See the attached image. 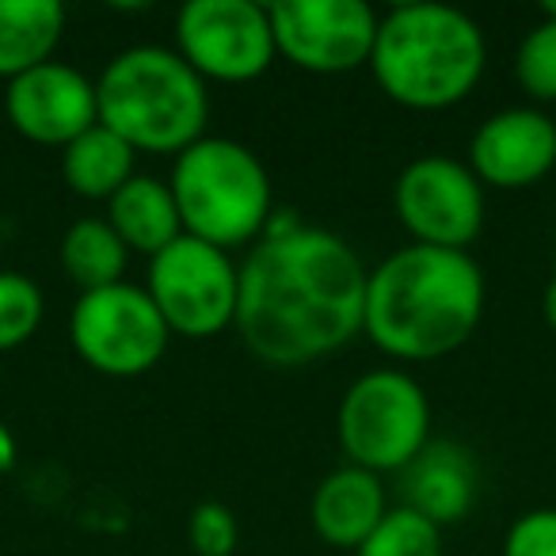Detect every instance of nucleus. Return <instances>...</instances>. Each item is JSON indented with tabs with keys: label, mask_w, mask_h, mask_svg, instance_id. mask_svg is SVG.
<instances>
[{
	"label": "nucleus",
	"mask_w": 556,
	"mask_h": 556,
	"mask_svg": "<svg viewBox=\"0 0 556 556\" xmlns=\"http://www.w3.org/2000/svg\"><path fill=\"white\" fill-rule=\"evenodd\" d=\"M366 278L343 237L298 217L275 222L240 263L232 328L260 363L309 366L363 332Z\"/></svg>",
	"instance_id": "nucleus-1"
},
{
	"label": "nucleus",
	"mask_w": 556,
	"mask_h": 556,
	"mask_svg": "<svg viewBox=\"0 0 556 556\" xmlns=\"http://www.w3.org/2000/svg\"><path fill=\"white\" fill-rule=\"evenodd\" d=\"M484 317V275L469 252L408 244L366 278L363 332L386 355L427 363L457 351Z\"/></svg>",
	"instance_id": "nucleus-2"
},
{
	"label": "nucleus",
	"mask_w": 556,
	"mask_h": 556,
	"mask_svg": "<svg viewBox=\"0 0 556 556\" xmlns=\"http://www.w3.org/2000/svg\"><path fill=\"white\" fill-rule=\"evenodd\" d=\"M370 70L401 108H454L484 73V35L450 4H401L381 20Z\"/></svg>",
	"instance_id": "nucleus-3"
},
{
	"label": "nucleus",
	"mask_w": 556,
	"mask_h": 556,
	"mask_svg": "<svg viewBox=\"0 0 556 556\" xmlns=\"http://www.w3.org/2000/svg\"><path fill=\"white\" fill-rule=\"evenodd\" d=\"M100 126L134 153H184L202 138L210 115L202 77L164 47L123 50L96 80Z\"/></svg>",
	"instance_id": "nucleus-4"
},
{
	"label": "nucleus",
	"mask_w": 556,
	"mask_h": 556,
	"mask_svg": "<svg viewBox=\"0 0 556 556\" xmlns=\"http://www.w3.org/2000/svg\"><path fill=\"white\" fill-rule=\"evenodd\" d=\"M184 237L222 252L255 244L270 222V176L260 156L232 138H199L172 168Z\"/></svg>",
	"instance_id": "nucleus-5"
},
{
	"label": "nucleus",
	"mask_w": 556,
	"mask_h": 556,
	"mask_svg": "<svg viewBox=\"0 0 556 556\" xmlns=\"http://www.w3.org/2000/svg\"><path fill=\"white\" fill-rule=\"evenodd\" d=\"M340 442L366 472L408 469L431 442V404L401 370L363 374L340 404Z\"/></svg>",
	"instance_id": "nucleus-6"
},
{
	"label": "nucleus",
	"mask_w": 556,
	"mask_h": 556,
	"mask_svg": "<svg viewBox=\"0 0 556 556\" xmlns=\"http://www.w3.org/2000/svg\"><path fill=\"white\" fill-rule=\"evenodd\" d=\"M70 336L73 351L108 378L149 374L164 358L172 340L149 290L130 287V282L80 294L70 317Z\"/></svg>",
	"instance_id": "nucleus-7"
},
{
	"label": "nucleus",
	"mask_w": 556,
	"mask_h": 556,
	"mask_svg": "<svg viewBox=\"0 0 556 556\" xmlns=\"http://www.w3.org/2000/svg\"><path fill=\"white\" fill-rule=\"evenodd\" d=\"M149 298L161 309L168 332L187 340H210L237 320L240 267L229 252L179 237L161 255L149 260Z\"/></svg>",
	"instance_id": "nucleus-8"
},
{
	"label": "nucleus",
	"mask_w": 556,
	"mask_h": 556,
	"mask_svg": "<svg viewBox=\"0 0 556 556\" xmlns=\"http://www.w3.org/2000/svg\"><path fill=\"white\" fill-rule=\"evenodd\" d=\"M176 54L202 80L244 85L275 62L270 12L252 0H191L176 16Z\"/></svg>",
	"instance_id": "nucleus-9"
},
{
	"label": "nucleus",
	"mask_w": 556,
	"mask_h": 556,
	"mask_svg": "<svg viewBox=\"0 0 556 556\" xmlns=\"http://www.w3.org/2000/svg\"><path fill=\"white\" fill-rule=\"evenodd\" d=\"M275 50L305 73L363 70L378 42V12L363 0H278L270 4Z\"/></svg>",
	"instance_id": "nucleus-10"
},
{
	"label": "nucleus",
	"mask_w": 556,
	"mask_h": 556,
	"mask_svg": "<svg viewBox=\"0 0 556 556\" xmlns=\"http://www.w3.org/2000/svg\"><path fill=\"white\" fill-rule=\"evenodd\" d=\"M396 217L416 244L465 252L484 229V187L450 156H419L396 179Z\"/></svg>",
	"instance_id": "nucleus-11"
},
{
	"label": "nucleus",
	"mask_w": 556,
	"mask_h": 556,
	"mask_svg": "<svg viewBox=\"0 0 556 556\" xmlns=\"http://www.w3.org/2000/svg\"><path fill=\"white\" fill-rule=\"evenodd\" d=\"M9 123L35 146L65 149L85 130L100 123L96 111V85L80 70L65 62L35 65L31 73L9 80L4 92Z\"/></svg>",
	"instance_id": "nucleus-12"
},
{
	"label": "nucleus",
	"mask_w": 556,
	"mask_h": 556,
	"mask_svg": "<svg viewBox=\"0 0 556 556\" xmlns=\"http://www.w3.org/2000/svg\"><path fill=\"white\" fill-rule=\"evenodd\" d=\"M469 161L480 187L488 184L495 191L533 187L556 164V123L533 108L500 111L472 134Z\"/></svg>",
	"instance_id": "nucleus-13"
},
{
	"label": "nucleus",
	"mask_w": 556,
	"mask_h": 556,
	"mask_svg": "<svg viewBox=\"0 0 556 556\" xmlns=\"http://www.w3.org/2000/svg\"><path fill=\"white\" fill-rule=\"evenodd\" d=\"M386 515V488L378 472H366L358 465L328 472L313 495V530L336 548H358Z\"/></svg>",
	"instance_id": "nucleus-14"
},
{
	"label": "nucleus",
	"mask_w": 556,
	"mask_h": 556,
	"mask_svg": "<svg viewBox=\"0 0 556 556\" xmlns=\"http://www.w3.org/2000/svg\"><path fill=\"white\" fill-rule=\"evenodd\" d=\"M408 477V503L404 507L424 515L427 522L446 526L469 515L477 495V469L472 457L454 442H427L416 462L404 469Z\"/></svg>",
	"instance_id": "nucleus-15"
},
{
	"label": "nucleus",
	"mask_w": 556,
	"mask_h": 556,
	"mask_svg": "<svg viewBox=\"0 0 556 556\" xmlns=\"http://www.w3.org/2000/svg\"><path fill=\"white\" fill-rule=\"evenodd\" d=\"M108 222L130 252H141L149 260L184 237V222H179L172 187L156 184L149 176H134L108 202Z\"/></svg>",
	"instance_id": "nucleus-16"
},
{
	"label": "nucleus",
	"mask_w": 556,
	"mask_h": 556,
	"mask_svg": "<svg viewBox=\"0 0 556 556\" xmlns=\"http://www.w3.org/2000/svg\"><path fill=\"white\" fill-rule=\"evenodd\" d=\"M62 35L65 9L58 0H0V77L16 80L54 62Z\"/></svg>",
	"instance_id": "nucleus-17"
},
{
	"label": "nucleus",
	"mask_w": 556,
	"mask_h": 556,
	"mask_svg": "<svg viewBox=\"0 0 556 556\" xmlns=\"http://www.w3.org/2000/svg\"><path fill=\"white\" fill-rule=\"evenodd\" d=\"M65 184L80 199H115L134 179V149L115 130L96 123L77 141H70L62 153Z\"/></svg>",
	"instance_id": "nucleus-18"
},
{
	"label": "nucleus",
	"mask_w": 556,
	"mask_h": 556,
	"mask_svg": "<svg viewBox=\"0 0 556 556\" xmlns=\"http://www.w3.org/2000/svg\"><path fill=\"white\" fill-rule=\"evenodd\" d=\"M126 252H130V248L118 240L111 222H100V217L77 222L62 240V263L85 294L88 290H103V287L123 282Z\"/></svg>",
	"instance_id": "nucleus-19"
},
{
	"label": "nucleus",
	"mask_w": 556,
	"mask_h": 556,
	"mask_svg": "<svg viewBox=\"0 0 556 556\" xmlns=\"http://www.w3.org/2000/svg\"><path fill=\"white\" fill-rule=\"evenodd\" d=\"M355 556H442V533L416 510L396 507L355 548Z\"/></svg>",
	"instance_id": "nucleus-20"
},
{
	"label": "nucleus",
	"mask_w": 556,
	"mask_h": 556,
	"mask_svg": "<svg viewBox=\"0 0 556 556\" xmlns=\"http://www.w3.org/2000/svg\"><path fill=\"white\" fill-rule=\"evenodd\" d=\"M42 290L27 275L0 270V351L24 348L42 325Z\"/></svg>",
	"instance_id": "nucleus-21"
},
{
	"label": "nucleus",
	"mask_w": 556,
	"mask_h": 556,
	"mask_svg": "<svg viewBox=\"0 0 556 556\" xmlns=\"http://www.w3.org/2000/svg\"><path fill=\"white\" fill-rule=\"evenodd\" d=\"M515 77L538 103L556 100V20H541L522 39L515 58Z\"/></svg>",
	"instance_id": "nucleus-22"
},
{
	"label": "nucleus",
	"mask_w": 556,
	"mask_h": 556,
	"mask_svg": "<svg viewBox=\"0 0 556 556\" xmlns=\"http://www.w3.org/2000/svg\"><path fill=\"white\" fill-rule=\"evenodd\" d=\"M187 538L199 556H232L237 553V518L222 503H199L187 522Z\"/></svg>",
	"instance_id": "nucleus-23"
},
{
	"label": "nucleus",
	"mask_w": 556,
	"mask_h": 556,
	"mask_svg": "<svg viewBox=\"0 0 556 556\" xmlns=\"http://www.w3.org/2000/svg\"><path fill=\"white\" fill-rule=\"evenodd\" d=\"M503 556H556V510L541 507L518 518L507 530Z\"/></svg>",
	"instance_id": "nucleus-24"
},
{
	"label": "nucleus",
	"mask_w": 556,
	"mask_h": 556,
	"mask_svg": "<svg viewBox=\"0 0 556 556\" xmlns=\"http://www.w3.org/2000/svg\"><path fill=\"white\" fill-rule=\"evenodd\" d=\"M16 465V439H12V431L4 424H0V477Z\"/></svg>",
	"instance_id": "nucleus-25"
},
{
	"label": "nucleus",
	"mask_w": 556,
	"mask_h": 556,
	"mask_svg": "<svg viewBox=\"0 0 556 556\" xmlns=\"http://www.w3.org/2000/svg\"><path fill=\"white\" fill-rule=\"evenodd\" d=\"M541 313H545V325L556 332V275L548 278V287H545V302H541Z\"/></svg>",
	"instance_id": "nucleus-26"
},
{
	"label": "nucleus",
	"mask_w": 556,
	"mask_h": 556,
	"mask_svg": "<svg viewBox=\"0 0 556 556\" xmlns=\"http://www.w3.org/2000/svg\"><path fill=\"white\" fill-rule=\"evenodd\" d=\"M541 12H545L548 20H556V0H548V4H545V9H541Z\"/></svg>",
	"instance_id": "nucleus-27"
}]
</instances>
